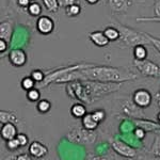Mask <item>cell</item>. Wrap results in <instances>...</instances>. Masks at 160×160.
Returning <instances> with one entry per match:
<instances>
[{
	"instance_id": "12",
	"label": "cell",
	"mask_w": 160,
	"mask_h": 160,
	"mask_svg": "<svg viewBox=\"0 0 160 160\" xmlns=\"http://www.w3.org/2000/svg\"><path fill=\"white\" fill-rule=\"evenodd\" d=\"M1 138L4 141L11 140V139L16 138L18 135V130H17L16 124L14 123H6L1 125Z\"/></svg>"
},
{
	"instance_id": "24",
	"label": "cell",
	"mask_w": 160,
	"mask_h": 160,
	"mask_svg": "<svg viewBox=\"0 0 160 160\" xmlns=\"http://www.w3.org/2000/svg\"><path fill=\"white\" fill-rule=\"evenodd\" d=\"M42 1L48 12L56 13L59 10V8H60L58 0H42Z\"/></svg>"
},
{
	"instance_id": "19",
	"label": "cell",
	"mask_w": 160,
	"mask_h": 160,
	"mask_svg": "<svg viewBox=\"0 0 160 160\" xmlns=\"http://www.w3.org/2000/svg\"><path fill=\"white\" fill-rule=\"evenodd\" d=\"M148 57V49L145 45H137L133 47V58L136 60H145Z\"/></svg>"
},
{
	"instance_id": "30",
	"label": "cell",
	"mask_w": 160,
	"mask_h": 160,
	"mask_svg": "<svg viewBox=\"0 0 160 160\" xmlns=\"http://www.w3.org/2000/svg\"><path fill=\"white\" fill-rule=\"evenodd\" d=\"M144 33H145L146 38H148V40H149V42H151V45H153L154 47L159 51V53H160V38H155V37H153V35L149 34V33H146V32H144Z\"/></svg>"
},
{
	"instance_id": "21",
	"label": "cell",
	"mask_w": 160,
	"mask_h": 160,
	"mask_svg": "<svg viewBox=\"0 0 160 160\" xmlns=\"http://www.w3.org/2000/svg\"><path fill=\"white\" fill-rule=\"evenodd\" d=\"M37 109L42 114H46L51 110V102L48 99H40L38 102Z\"/></svg>"
},
{
	"instance_id": "11",
	"label": "cell",
	"mask_w": 160,
	"mask_h": 160,
	"mask_svg": "<svg viewBox=\"0 0 160 160\" xmlns=\"http://www.w3.org/2000/svg\"><path fill=\"white\" fill-rule=\"evenodd\" d=\"M89 38L97 47H106L110 43L109 38L106 37L104 31H100V30H95L93 32H90Z\"/></svg>"
},
{
	"instance_id": "2",
	"label": "cell",
	"mask_w": 160,
	"mask_h": 160,
	"mask_svg": "<svg viewBox=\"0 0 160 160\" xmlns=\"http://www.w3.org/2000/svg\"><path fill=\"white\" fill-rule=\"evenodd\" d=\"M122 87L118 82H100L92 80H76L69 82L66 91L71 97L81 100L87 104L98 100L100 97L117 92Z\"/></svg>"
},
{
	"instance_id": "23",
	"label": "cell",
	"mask_w": 160,
	"mask_h": 160,
	"mask_svg": "<svg viewBox=\"0 0 160 160\" xmlns=\"http://www.w3.org/2000/svg\"><path fill=\"white\" fill-rule=\"evenodd\" d=\"M149 154L154 155V156L160 157V135L155 136L154 142L152 144L151 148H149Z\"/></svg>"
},
{
	"instance_id": "1",
	"label": "cell",
	"mask_w": 160,
	"mask_h": 160,
	"mask_svg": "<svg viewBox=\"0 0 160 160\" xmlns=\"http://www.w3.org/2000/svg\"><path fill=\"white\" fill-rule=\"evenodd\" d=\"M138 78V75L125 68H113L106 65H94L86 68L75 69L69 73L62 75L56 80L55 83H65L76 80H92L100 82H118L131 81Z\"/></svg>"
},
{
	"instance_id": "7",
	"label": "cell",
	"mask_w": 160,
	"mask_h": 160,
	"mask_svg": "<svg viewBox=\"0 0 160 160\" xmlns=\"http://www.w3.org/2000/svg\"><path fill=\"white\" fill-rule=\"evenodd\" d=\"M152 100H153V96H152L151 92L146 89H138L132 94L133 104L141 109L149 107L152 104Z\"/></svg>"
},
{
	"instance_id": "42",
	"label": "cell",
	"mask_w": 160,
	"mask_h": 160,
	"mask_svg": "<svg viewBox=\"0 0 160 160\" xmlns=\"http://www.w3.org/2000/svg\"><path fill=\"white\" fill-rule=\"evenodd\" d=\"M99 1L100 0H86V2L89 4H96V3H98Z\"/></svg>"
},
{
	"instance_id": "14",
	"label": "cell",
	"mask_w": 160,
	"mask_h": 160,
	"mask_svg": "<svg viewBox=\"0 0 160 160\" xmlns=\"http://www.w3.org/2000/svg\"><path fill=\"white\" fill-rule=\"evenodd\" d=\"M13 34V25L10 20H2L0 22V38L10 42Z\"/></svg>"
},
{
	"instance_id": "25",
	"label": "cell",
	"mask_w": 160,
	"mask_h": 160,
	"mask_svg": "<svg viewBox=\"0 0 160 160\" xmlns=\"http://www.w3.org/2000/svg\"><path fill=\"white\" fill-rule=\"evenodd\" d=\"M26 96H27V99L29 100V102H35L41 99V92H40V90L37 89V88H33V89L27 91Z\"/></svg>"
},
{
	"instance_id": "15",
	"label": "cell",
	"mask_w": 160,
	"mask_h": 160,
	"mask_svg": "<svg viewBox=\"0 0 160 160\" xmlns=\"http://www.w3.org/2000/svg\"><path fill=\"white\" fill-rule=\"evenodd\" d=\"M81 123H82V127L86 128L88 130H91V131H94L98 127V122L95 121V118H93L92 113H87L83 118H81Z\"/></svg>"
},
{
	"instance_id": "28",
	"label": "cell",
	"mask_w": 160,
	"mask_h": 160,
	"mask_svg": "<svg viewBox=\"0 0 160 160\" xmlns=\"http://www.w3.org/2000/svg\"><path fill=\"white\" fill-rule=\"evenodd\" d=\"M6 146H7V149L11 152H14V151H17L19 148H22L19 144V141L17 140V138H14V139H11V140H8L6 141Z\"/></svg>"
},
{
	"instance_id": "36",
	"label": "cell",
	"mask_w": 160,
	"mask_h": 160,
	"mask_svg": "<svg viewBox=\"0 0 160 160\" xmlns=\"http://www.w3.org/2000/svg\"><path fill=\"white\" fill-rule=\"evenodd\" d=\"M32 156L30 154H25V153H22V154H18L16 155V160H33Z\"/></svg>"
},
{
	"instance_id": "38",
	"label": "cell",
	"mask_w": 160,
	"mask_h": 160,
	"mask_svg": "<svg viewBox=\"0 0 160 160\" xmlns=\"http://www.w3.org/2000/svg\"><path fill=\"white\" fill-rule=\"evenodd\" d=\"M135 135L138 139H143L144 136H145V130L141 127H138V128H136V130H135Z\"/></svg>"
},
{
	"instance_id": "13",
	"label": "cell",
	"mask_w": 160,
	"mask_h": 160,
	"mask_svg": "<svg viewBox=\"0 0 160 160\" xmlns=\"http://www.w3.org/2000/svg\"><path fill=\"white\" fill-rule=\"evenodd\" d=\"M109 8L114 13H125L132 4V0H109Z\"/></svg>"
},
{
	"instance_id": "16",
	"label": "cell",
	"mask_w": 160,
	"mask_h": 160,
	"mask_svg": "<svg viewBox=\"0 0 160 160\" xmlns=\"http://www.w3.org/2000/svg\"><path fill=\"white\" fill-rule=\"evenodd\" d=\"M18 122V118L15 114L14 112L11 111H6V110H1L0 111V123L6 124V123H14L16 124Z\"/></svg>"
},
{
	"instance_id": "43",
	"label": "cell",
	"mask_w": 160,
	"mask_h": 160,
	"mask_svg": "<svg viewBox=\"0 0 160 160\" xmlns=\"http://www.w3.org/2000/svg\"><path fill=\"white\" fill-rule=\"evenodd\" d=\"M156 98H157V102H158V105H159V107H160V90H159V92L157 93Z\"/></svg>"
},
{
	"instance_id": "17",
	"label": "cell",
	"mask_w": 160,
	"mask_h": 160,
	"mask_svg": "<svg viewBox=\"0 0 160 160\" xmlns=\"http://www.w3.org/2000/svg\"><path fill=\"white\" fill-rule=\"evenodd\" d=\"M88 112H87L86 106L83 104H80V102L74 104L71 108V114L76 118H82Z\"/></svg>"
},
{
	"instance_id": "35",
	"label": "cell",
	"mask_w": 160,
	"mask_h": 160,
	"mask_svg": "<svg viewBox=\"0 0 160 160\" xmlns=\"http://www.w3.org/2000/svg\"><path fill=\"white\" fill-rule=\"evenodd\" d=\"M153 9H154L155 17H157V18H160V0H157V1L155 2Z\"/></svg>"
},
{
	"instance_id": "18",
	"label": "cell",
	"mask_w": 160,
	"mask_h": 160,
	"mask_svg": "<svg viewBox=\"0 0 160 160\" xmlns=\"http://www.w3.org/2000/svg\"><path fill=\"white\" fill-rule=\"evenodd\" d=\"M104 32H105L106 37L109 38L110 42H115V41H118V40H120V38H121L120 30H118L115 26H109V27H106Z\"/></svg>"
},
{
	"instance_id": "41",
	"label": "cell",
	"mask_w": 160,
	"mask_h": 160,
	"mask_svg": "<svg viewBox=\"0 0 160 160\" xmlns=\"http://www.w3.org/2000/svg\"><path fill=\"white\" fill-rule=\"evenodd\" d=\"M1 160H16V155H7L2 157Z\"/></svg>"
},
{
	"instance_id": "20",
	"label": "cell",
	"mask_w": 160,
	"mask_h": 160,
	"mask_svg": "<svg viewBox=\"0 0 160 160\" xmlns=\"http://www.w3.org/2000/svg\"><path fill=\"white\" fill-rule=\"evenodd\" d=\"M27 11L31 16L40 17L41 14H42V12H43V8L40 3H38V2L33 1V2H31V3L29 4V7L27 8Z\"/></svg>"
},
{
	"instance_id": "22",
	"label": "cell",
	"mask_w": 160,
	"mask_h": 160,
	"mask_svg": "<svg viewBox=\"0 0 160 160\" xmlns=\"http://www.w3.org/2000/svg\"><path fill=\"white\" fill-rule=\"evenodd\" d=\"M80 13H81V7L79 3H75L65 8V15L68 17H76Z\"/></svg>"
},
{
	"instance_id": "34",
	"label": "cell",
	"mask_w": 160,
	"mask_h": 160,
	"mask_svg": "<svg viewBox=\"0 0 160 160\" xmlns=\"http://www.w3.org/2000/svg\"><path fill=\"white\" fill-rule=\"evenodd\" d=\"M9 47V42L4 38H0V53H4Z\"/></svg>"
},
{
	"instance_id": "39",
	"label": "cell",
	"mask_w": 160,
	"mask_h": 160,
	"mask_svg": "<svg viewBox=\"0 0 160 160\" xmlns=\"http://www.w3.org/2000/svg\"><path fill=\"white\" fill-rule=\"evenodd\" d=\"M87 160H107V158L105 157H100V156H95V155H88Z\"/></svg>"
},
{
	"instance_id": "31",
	"label": "cell",
	"mask_w": 160,
	"mask_h": 160,
	"mask_svg": "<svg viewBox=\"0 0 160 160\" xmlns=\"http://www.w3.org/2000/svg\"><path fill=\"white\" fill-rule=\"evenodd\" d=\"M16 138H17V140L19 141V144L22 148L27 146L28 143H29V138H28V136L24 132H18V135H17Z\"/></svg>"
},
{
	"instance_id": "33",
	"label": "cell",
	"mask_w": 160,
	"mask_h": 160,
	"mask_svg": "<svg viewBox=\"0 0 160 160\" xmlns=\"http://www.w3.org/2000/svg\"><path fill=\"white\" fill-rule=\"evenodd\" d=\"M59 1V6L60 8H68L69 6H72V4H75V3H79L78 0H58Z\"/></svg>"
},
{
	"instance_id": "5",
	"label": "cell",
	"mask_w": 160,
	"mask_h": 160,
	"mask_svg": "<svg viewBox=\"0 0 160 160\" xmlns=\"http://www.w3.org/2000/svg\"><path fill=\"white\" fill-rule=\"evenodd\" d=\"M133 65L138 72L145 77H159L160 68L156 63L149 60H136L133 59Z\"/></svg>"
},
{
	"instance_id": "44",
	"label": "cell",
	"mask_w": 160,
	"mask_h": 160,
	"mask_svg": "<svg viewBox=\"0 0 160 160\" xmlns=\"http://www.w3.org/2000/svg\"><path fill=\"white\" fill-rule=\"evenodd\" d=\"M157 118H158V122H159V124H160V112L158 113V115H157Z\"/></svg>"
},
{
	"instance_id": "27",
	"label": "cell",
	"mask_w": 160,
	"mask_h": 160,
	"mask_svg": "<svg viewBox=\"0 0 160 160\" xmlns=\"http://www.w3.org/2000/svg\"><path fill=\"white\" fill-rule=\"evenodd\" d=\"M30 76L34 79L35 82H40V83L43 82L46 78V75L44 74V72L41 71V69H34V71H32Z\"/></svg>"
},
{
	"instance_id": "40",
	"label": "cell",
	"mask_w": 160,
	"mask_h": 160,
	"mask_svg": "<svg viewBox=\"0 0 160 160\" xmlns=\"http://www.w3.org/2000/svg\"><path fill=\"white\" fill-rule=\"evenodd\" d=\"M142 160H160V157L154 156V155L148 153L146 156H144V158H142Z\"/></svg>"
},
{
	"instance_id": "10",
	"label": "cell",
	"mask_w": 160,
	"mask_h": 160,
	"mask_svg": "<svg viewBox=\"0 0 160 160\" xmlns=\"http://www.w3.org/2000/svg\"><path fill=\"white\" fill-rule=\"evenodd\" d=\"M28 152L34 159H42L48 154V148L42 142L34 140L29 144Z\"/></svg>"
},
{
	"instance_id": "6",
	"label": "cell",
	"mask_w": 160,
	"mask_h": 160,
	"mask_svg": "<svg viewBox=\"0 0 160 160\" xmlns=\"http://www.w3.org/2000/svg\"><path fill=\"white\" fill-rule=\"evenodd\" d=\"M111 146H112L113 151L120 156L124 157V158H135L137 156V151L133 148H131L130 145H128L127 143H125L124 141L120 140V139H115V140L111 141Z\"/></svg>"
},
{
	"instance_id": "32",
	"label": "cell",
	"mask_w": 160,
	"mask_h": 160,
	"mask_svg": "<svg viewBox=\"0 0 160 160\" xmlns=\"http://www.w3.org/2000/svg\"><path fill=\"white\" fill-rule=\"evenodd\" d=\"M136 20L138 22H160V18L157 17H137Z\"/></svg>"
},
{
	"instance_id": "4",
	"label": "cell",
	"mask_w": 160,
	"mask_h": 160,
	"mask_svg": "<svg viewBox=\"0 0 160 160\" xmlns=\"http://www.w3.org/2000/svg\"><path fill=\"white\" fill-rule=\"evenodd\" d=\"M66 138L69 142L76 144H92L94 143L97 138L96 132L91 130H88L86 128L76 127L68 131Z\"/></svg>"
},
{
	"instance_id": "29",
	"label": "cell",
	"mask_w": 160,
	"mask_h": 160,
	"mask_svg": "<svg viewBox=\"0 0 160 160\" xmlns=\"http://www.w3.org/2000/svg\"><path fill=\"white\" fill-rule=\"evenodd\" d=\"M92 115H93V118H95V121H96V122H98V123L102 122V121H104L105 118H106V112H105V110H102V109L93 111Z\"/></svg>"
},
{
	"instance_id": "9",
	"label": "cell",
	"mask_w": 160,
	"mask_h": 160,
	"mask_svg": "<svg viewBox=\"0 0 160 160\" xmlns=\"http://www.w3.org/2000/svg\"><path fill=\"white\" fill-rule=\"evenodd\" d=\"M8 59H9L10 63L12 64L15 68H22L24 66L26 63H27V53L25 52L22 49H19V48H16V49H12L9 52V56H8Z\"/></svg>"
},
{
	"instance_id": "45",
	"label": "cell",
	"mask_w": 160,
	"mask_h": 160,
	"mask_svg": "<svg viewBox=\"0 0 160 160\" xmlns=\"http://www.w3.org/2000/svg\"><path fill=\"white\" fill-rule=\"evenodd\" d=\"M31 1H37V0H31Z\"/></svg>"
},
{
	"instance_id": "3",
	"label": "cell",
	"mask_w": 160,
	"mask_h": 160,
	"mask_svg": "<svg viewBox=\"0 0 160 160\" xmlns=\"http://www.w3.org/2000/svg\"><path fill=\"white\" fill-rule=\"evenodd\" d=\"M115 27L120 30L121 38L118 40L121 45H125L126 47H135L137 45H151V42L146 38L144 32H139L132 28L124 26L120 22H115Z\"/></svg>"
},
{
	"instance_id": "8",
	"label": "cell",
	"mask_w": 160,
	"mask_h": 160,
	"mask_svg": "<svg viewBox=\"0 0 160 160\" xmlns=\"http://www.w3.org/2000/svg\"><path fill=\"white\" fill-rule=\"evenodd\" d=\"M37 30L42 35H49L55 30V22L47 15H41L37 20Z\"/></svg>"
},
{
	"instance_id": "26",
	"label": "cell",
	"mask_w": 160,
	"mask_h": 160,
	"mask_svg": "<svg viewBox=\"0 0 160 160\" xmlns=\"http://www.w3.org/2000/svg\"><path fill=\"white\" fill-rule=\"evenodd\" d=\"M20 86H22V90L29 91V90L33 89V88L35 87V81L31 76L24 77V78L22 79V81H20Z\"/></svg>"
},
{
	"instance_id": "37",
	"label": "cell",
	"mask_w": 160,
	"mask_h": 160,
	"mask_svg": "<svg viewBox=\"0 0 160 160\" xmlns=\"http://www.w3.org/2000/svg\"><path fill=\"white\" fill-rule=\"evenodd\" d=\"M16 3L18 7L26 9V8L29 7V4L31 3V0H16Z\"/></svg>"
}]
</instances>
